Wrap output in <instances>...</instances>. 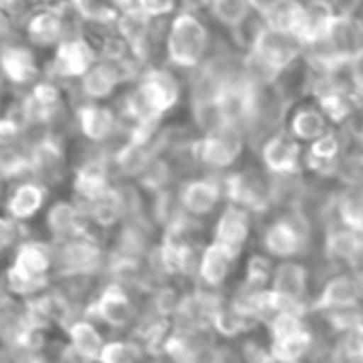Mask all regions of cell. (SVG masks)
Segmentation results:
<instances>
[{
  "mask_svg": "<svg viewBox=\"0 0 363 363\" xmlns=\"http://www.w3.org/2000/svg\"><path fill=\"white\" fill-rule=\"evenodd\" d=\"M208 47V26L194 9H181L170 17L166 32V60L172 68L194 72L206 62Z\"/></svg>",
  "mask_w": 363,
  "mask_h": 363,
  "instance_id": "obj_1",
  "label": "cell"
},
{
  "mask_svg": "<svg viewBox=\"0 0 363 363\" xmlns=\"http://www.w3.org/2000/svg\"><path fill=\"white\" fill-rule=\"evenodd\" d=\"M270 359L272 363H300L315 345L304 313L279 311L270 321Z\"/></svg>",
  "mask_w": 363,
  "mask_h": 363,
  "instance_id": "obj_2",
  "label": "cell"
},
{
  "mask_svg": "<svg viewBox=\"0 0 363 363\" xmlns=\"http://www.w3.org/2000/svg\"><path fill=\"white\" fill-rule=\"evenodd\" d=\"M247 134L238 125H223L215 132L202 134L191 145V155L204 168L230 170L245 151Z\"/></svg>",
  "mask_w": 363,
  "mask_h": 363,
  "instance_id": "obj_3",
  "label": "cell"
},
{
  "mask_svg": "<svg viewBox=\"0 0 363 363\" xmlns=\"http://www.w3.org/2000/svg\"><path fill=\"white\" fill-rule=\"evenodd\" d=\"M223 194L228 202L238 204L247 208L249 213H264L274 204V191H272V174L266 170L245 168L230 172L221 179Z\"/></svg>",
  "mask_w": 363,
  "mask_h": 363,
  "instance_id": "obj_4",
  "label": "cell"
},
{
  "mask_svg": "<svg viewBox=\"0 0 363 363\" xmlns=\"http://www.w3.org/2000/svg\"><path fill=\"white\" fill-rule=\"evenodd\" d=\"M308 219L302 213H291L274 219L262 236L268 255L279 259H294L306 251L308 245Z\"/></svg>",
  "mask_w": 363,
  "mask_h": 363,
  "instance_id": "obj_5",
  "label": "cell"
},
{
  "mask_svg": "<svg viewBox=\"0 0 363 363\" xmlns=\"http://www.w3.org/2000/svg\"><path fill=\"white\" fill-rule=\"evenodd\" d=\"M268 289H270L279 311L306 313L308 268L296 259H283L279 266H274Z\"/></svg>",
  "mask_w": 363,
  "mask_h": 363,
  "instance_id": "obj_6",
  "label": "cell"
},
{
  "mask_svg": "<svg viewBox=\"0 0 363 363\" xmlns=\"http://www.w3.org/2000/svg\"><path fill=\"white\" fill-rule=\"evenodd\" d=\"M259 157L264 170H268L274 177L300 174L304 164V147L283 128L259 145Z\"/></svg>",
  "mask_w": 363,
  "mask_h": 363,
  "instance_id": "obj_7",
  "label": "cell"
},
{
  "mask_svg": "<svg viewBox=\"0 0 363 363\" xmlns=\"http://www.w3.org/2000/svg\"><path fill=\"white\" fill-rule=\"evenodd\" d=\"M0 70L9 85L30 89L40 81L43 74L38 51L26 40H13L4 49H0Z\"/></svg>",
  "mask_w": 363,
  "mask_h": 363,
  "instance_id": "obj_8",
  "label": "cell"
},
{
  "mask_svg": "<svg viewBox=\"0 0 363 363\" xmlns=\"http://www.w3.org/2000/svg\"><path fill=\"white\" fill-rule=\"evenodd\" d=\"M119 113L106 102H81L77 108V128L81 136L91 145H108L121 132Z\"/></svg>",
  "mask_w": 363,
  "mask_h": 363,
  "instance_id": "obj_9",
  "label": "cell"
},
{
  "mask_svg": "<svg viewBox=\"0 0 363 363\" xmlns=\"http://www.w3.org/2000/svg\"><path fill=\"white\" fill-rule=\"evenodd\" d=\"M363 304V277L359 272H340L334 274L321 289L311 311L315 313H338L349 308H359Z\"/></svg>",
  "mask_w": 363,
  "mask_h": 363,
  "instance_id": "obj_10",
  "label": "cell"
},
{
  "mask_svg": "<svg viewBox=\"0 0 363 363\" xmlns=\"http://www.w3.org/2000/svg\"><path fill=\"white\" fill-rule=\"evenodd\" d=\"M345 136L338 130H330L304 149V166L317 177H332L342 168L345 157Z\"/></svg>",
  "mask_w": 363,
  "mask_h": 363,
  "instance_id": "obj_11",
  "label": "cell"
},
{
  "mask_svg": "<svg viewBox=\"0 0 363 363\" xmlns=\"http://www.w3.org/2000/svg\"><path fill=\"white\" fill-rule=\"evenodd\" d=\"M221 198H225L223 183L213 177L191 179L179 191V204H181L183 213H187L194 219L215 213Z\"/></svg>",
  "mask_w": 363,
  "mask_h": 363,
  "instance_id": "obj_12",
  "label": "cell"
},
{
  "mask_svg": "<svg viewBox=\"0 0 363 363\" xmlns=\"http://www.w3.org/2000/svg\"><path fill=\"white\" fill-rule=\"evenodd\" d=\"M325 251L328 257L336 264L342 266V272H357L359 268L363 270V234L355 232L338 221L328 232L325 240Z\"/></svg>",
  "mask_w": 363,
  "mask_h": 363,
  "instance_id": "obj_13",
  "label": "cell"
},
{
  "mask_svg": "<svg viewBox=\"0 0 363 363\" xmlns=\"http://www.w3.org/2000/svg\"><path fill=\"white\" fill-rule=\"evenodd\" d=\"M251 215L253 213H249L247 208L230 202L221 211V215H219V219L215 223L213 240L223 245V247H228L236 255H240L245 245H247V240H249V236H251V225H253Z\"/></svg>",
  "mask_w": 363,
  "mask_h": 363,
  "instance_id": "obj_14",
  "label": "cell"
},
{
  "mask_svg": "<svg viewBox=\"0 0 363 363\" xmlns=\"http://www.w3.org/2000/svg\"><path fill=\"white\" fill-rule=\"evenodd\" d=\"M338 13L340 11L332 0H304V17L296 34L304 49L319 45L328 36L332 21Z\"/></svg>",
  "mask_w": 363,
  "mask_h": 363,
  "instance_id": "obj_15",
  "label": "cell"
},
{
  "mask_svg": "<svg viewBox=\"0 0 363 363\" xmlns=\"http://www.w3.org/2000/svg\"><path fill=\"white\" fill-rule=\"evenodd\" d=\"M285 130L302 145H311L332 130V121L319 104L306 102V104H298L291 111Z\"/></svg>",
  "mask_w": 363,
  "mask_h": 363,
  "instance_id": "obj_16",
  "label": "cell"
},
{
  "mask_svg": "<svg viewBox=\"0 0 363 363\" xmlns=\"http://www.w3.org/2000/svg\"><path fill=\"white\" fill-rule=\"evenodd\" d=\"M236 259H238V255L234 251H230L228 247H223V245L213 240L200 253V264H198L200 281L208 289H219L228 281Z\"/></svg>",
  "mask_w": 363,
  "mask_h": 363,
  "instance_id": "obj_17",
  "label": "cell"
},
{
  "mask_svg": "<svg viewBox=\"0 0 363 363\" xmlns=\"http://www.w3.org/2000/svg\"><path fill=\"white\" fill-rule=\"evenodd\" d=\"M264 26L298 34V28L304 17V0H272L257 11Z\"/></svg>",
  "mask_w": 363,
  "mask_h": 363,
  "instance_id": "obj_18",
  "label": "cell"
},
{
  "mask_svg": "<svg viewBox=\"0 0 363 363\" xmlns=\"http://www.w3.org/2000/svg\"><path fill=\"white\" fill-rule=\"evenodd\" d=\"M334 208L342 225L363 234V179L347 181L334 200Z\"/></svg>",
  "mask_w": 363,
  "mask_h": 363,
  "instance_id": "obj_19",
  "label": "cell"
},
{
  "mask_svg": "<svg viewBox=\"0 0 363 363\" xmlns=\"http://www.w3.org/2000/svg\"><path fill=\"white\" fill-rule=\"evenodd\" d=\"M45 202V189L40 183H34V181H26V183H19L9 202H6V208H9V215L17 221L21 219H28L32 215H36L40 211Z\"/></svg>",
  "mask_w": 363,
  "mask_h": 363,
  "instance_id": "obj_20",
  "label": "cell"
},
{
  "mask_svg": "<svg viewBox=\"0 0 363 363\" xmlns=\"http://www.w3.org/2000/svg\"><path fill=\"white\" fill-rule=\"evenodd\" d=\"M208 11L221 26H225L230 30H236L253 13H257L253 0H211Z\"/></svg>",
  "mask_w": 363,
  "mask_h": 363,
  "instance_id": "obj_21",
  "label": "cell"
},
{
  "mask_svg": "<svg viewBox=\"0 0 363 363\" xmlns=\"http://www.w3.org/2000/svg\"><path fill=\"white\" fill-rule=\"evenodd\" d=\"M98 313L106 323L119 328V325H125L130 321L132 304L119 287H108L98 302Z\"/></svg>",
  "mask_w": 363,
  "mask_h": 363,
  "instance_id": "obj_22",
  "label": "cell"
},
{
  "mask_svg": "<svg viewBox=\"0 0 363 363\" xmlns=\"http://www.w3.org/2000/svg\"><path fill=\"white\" fill-rule=\"evenodd\" d=\"M253 325L255 323L249 317H245L232 302L230 304L221 302V306L217 308L215 319H213V330H217L221 336H228V338L240 336V334H245Z\"/></svg>",
  "mask_w": 363,
  "mask_h": 363,
  "instance_id": "obj_23",
  "label": "cell"
},
{
  "mask_svg": "<svg viewBox=\"0 0 363 363\" xmlns=\"http://www.w3.org/2000/svg\"><path fill=\"white\" fill-rule=\"evenodd\" d=\"M47 225L57 236H70L81 232V211L70 202H57L47 215Z\"/></svg>",
  "mask_w": 363,
  "mask_h": 363,
  "instance_id": "obj_24",
  "label": "cell"
},
{
  "mask_svg": "<svg viewBox=\"0 0 363 363\" xmlns=\"http://www.w3.org/2000/svg\"><path fill=\"white\" fill-rule=\"evenodd\" d=\"M70 338H72V345L74 349L87 357V359H98L104 345H102V336L98 334V330L89 323H77L72 325L70 330Z\"/></svg>",
  "mask_w": 363,
  "mask_h": 363,
  "instance_id": "obj_25",
  "label": "cell"
},
{
  "mask_svg": "<svg viewBox=\"0 0 363 363\" xmlns=\"http://www.w3.org/2000/svg\"><path fill=\"white\" fill-rule=\"evenodd\" d=\"M62 264L66 270H87L98 259V249L89 242H68L62 251Z\"/></svg>",
  "mask_w": 363,
  "mask_h": 363,
  "instance_id": "obj_26",
  "label": "cell"
},
{
  "mask_svg": "<svg viewBox=\"0 0 363 363\" xmlns=\"http://www.w3.org/2000/svg\"><path fill=\"white\" fill-rule=\"evenodd\" d=\"M272 272H274V266L270 264L268 257H264V255H253V257L249 259V264H247L245 283L251 285V287L268 289L270 279H272Z\"/></svg>",
  "mask_w": 363,
  "mask_h": 363,
  "instance_id": "obj_27",
  "label": "cell"
},
{
  "mask_svg": "<svg viewBox=\"0 0 363 363\" xmlns=\"http://www.w3.org/2000/svg\"><path fill=\"white\" fill-rule=\"evenodd\" d=\"M140 357V351L136 345L130 342H111L102 349L100 362L102 363H136Z\"/></svg>",
  "mask_w": 363,
  "mask_h": 363,
  "instance_id": "obj_28",
  "label": "cell"
},
{
  "mask_svg": "<svg viewBox=\"0 0 363 363\" xmlns=\"http://www.w3.org/2000/svg\"><path fill=\"white\" fill-rule=\"evenodd\" d=\"M136 6L153 19H168L177 13L179 0H136Z\"/></svg>",
  "mask_w": 363,
  "mask_h": 363,
  "instance_id": "obj_29",
  "label": "cell"
},
{
  "mask_svg": "<svg viewBox=\"0 0 363 363\" xmlns=\"http://www.w3.org/2000/svg\"><path fill=\"white\" fill-rule=\"evenodd\" d=\"M17 238V219H0V249H6Z\"/></svg>",
  "mask_w": 363,
  "mask_h": 363,
  "instance_id": "obj_30",
  "label": "cell"
},
{
  "mask_svg": "<svg viewBox=\"0 0 363 363\" xmlns=\"http://www.w3.org/2000/svg\"><path fill=\"white\" fill-rule=\"evenodd\" d=\"M349 72H351L353 87L357 89V94L363 96V51L353 62H349Z\"/></svg>",
  "mask_w": 363,
  "mask_h": 363,
  "instance_id": "obj_31",
  "label": "cell"
},
{
  "mask_svg": "<svg viewBox=\"0 0 363 363\" xmlns=\"http://www.w3.org/2000/svg\"><path fill=\"white\" fill-rule=\"evenodd\" d=\"M2 113H4V100H2V94H0V117H2Z\"/></svg>",
  "mask_w": 363,
  "mask_h": 363,
  "instance_id": "obj_32",
  "label": "cell"
},
{
  "mask_svg": "<svg viewBox=\"0 0 363 363\" xmlns=\"http://www.w3.org/2000/svg\"><path fill=\"white\" fill-rule=\"evenodd\" d=\"M351 2H363V0H351Z\"/></svg>",
  "mask_w": 363,
  "mask_h": 363,
  "instance_id": "obj_33",
  "label": "cell"
},
{
  "mask_svg": "<svg viewBox=\"0 0 363 363\" xmlns=\"http://www.w3.org/2000/svg\"><path fill=\"white\" fill-rule=\"evenodd\" d=\"M153 363H162V362H153Z\"/></svg>",
  "mask_w": 363,
  "mask_h": 363,
  "instance_id": "obj_34",
  "label": "cell"
},
{
  "mask_svg": "<svg viewBox=\"0 0 363 363\" xmlns=\"http://www.w3.org/2000/svg\"><path fill=\"white\" fill-rule=\"evenodd\" d=\"M362 277H363V270H362Z\"/></svg>",
  "mask_w": 363,
  "mask_h": 363,
  "instance_id": "obj_35",
  "label": "cell"
},
{
  "mask_svg": "<svg viewBox=\"0 0 363 363\" xmlns=\"http://www.w3.org/2000/svg\"><path fill=\"white\" fill-rule=\"evenodd\" d=\"M362 143H363V140H362Z\"/></svg>",
  "mask_w": 363,
  "mask_h": 363,
  "instance_id": "obj_36",
  "label": "cell"
}]
</instances>
